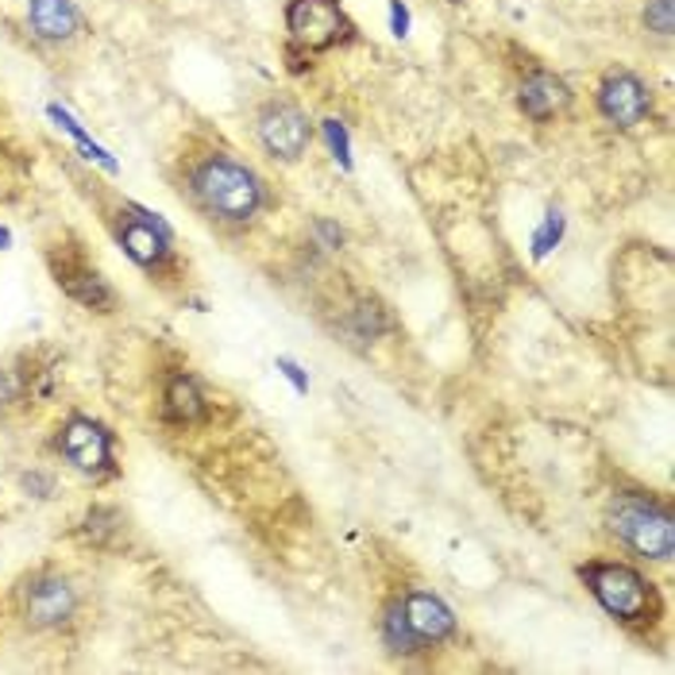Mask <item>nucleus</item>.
I'll return each mask as SVG.
<instances>
[{"mask_svg": "<svg viewBox=\"0 0 675 675\" xmlns=\"http://www.w3.org/2000/svg\"><path fill=\"white\" fill-rule=\"evenodd\" d=\"M580 580L587 583V591L598 598V606L609 617H617L622 625H656L664 614L661 591L653 580L637 572V567L622 564V560H591L580 567Z\"/></svg>", "mask_w": 675, "mask_h": 675, "instance_id": "1", "label": "nucleus"}, {"mask_svg": "<svg viewBox=\"0 0 675 675\" xmlns=\"http://www.w3.org/2000/svg\"><path fill=\"white\" fill-rule=\"evenodd\" d=\"M606 525L617 541L625 544L629 552L645 560H672L675 552V517L672 506H664L661 498L641 491H625L609 502L606 510Z\"/></svg>", "mask_w": 675, "mask_h": 675, "instance_id": "2", "label": "nucleus"}, {"mask_svg": "<svg viewBox=\"0 0 675 675\" xmlns=\"http://www.w3.org/2000/svg\"><path fill=\"white\" fill-rule=\"evenodd\" d=\"M193 193L209 213L224 216V221H251L263 205V182L255 178V170L224 159V154L205 159L193 170Z\"/></svg>", "mask_w": 675, "mask_h": 675, "instance_id": "3", "label": "nucleus"}, {"mask_svg": "<svg viewBox=\"0 0 675 675\" xmlns=\"http://www.w3.org/2000/svg\"><path fill=\"white\" fill-rule=\"evenodd\" d=\"M286 31L305 51H329L352 31V23H347L340 0H290Z\"/></svg>", "mask_w": 675, "mask_h": 675, "instance_id": "4", "label": "nucleus"}, {"mask_svg": "<svg viewBox=\"0 0 675 675\" xmlns=\"http://www.w3.org/2000/svg\"><path fill=\"white\" fill-rule=\"evenodd\" d=\"M78 609V595L70 587V580L54 572H39L31 575L28 583L20 587V614L31 629H59L74 617Z\"/></svg>", "mask_w": 675, "mask_h": 675, "instance_id": "5", "label": "nucleus"}, {"mask_svg": "<svg viewBox=\"0 0 675 675\" xmlns=\"http://www.w3.org/2000/svg\"><path fill=\"white\" fill-rule=\"evenodd\" d=\"M259 143L279 162H298L313 143V124L290 101H271L259 112Z\"/></svg>", "mask_w": 675, "mask_h": 675, "instance_id": "6", "label": "nucleus"}, {"mask_svg": "<svg viewBox=\"0 0 675 675\" xmlns=\"http://www.w3.org/2000/svg\"><path fill=\"white\" fill-rule=\"evenodd\" d=\"M59 452L67 455L70 467L85 471V475H101L112 467V436L89 417H70L62 425Z\"/></svg>", "mask_w": 675, "mask_h": 675, "instance_id": "7", "label": "nucleus"}, {"mask_svg": "<svg viewBox=\"0 0 675 675\" xmlns=\"http://www.w3.org/2000/svg\"><path fill=\"white\" fill-rule=\"evenodd\" d=\"M598 109L609 124L633 128L648 117L653 97H648L645 81H641L637 74H629V70H614V74H606V81L598 85Z\"/></svg>", "mask_w": 675, "mask_h": 675, "instance_id": "8", "label": "nucleus"}, {"mask_svg": "<svg viewBox=\"0 0 675 675\" xmlns=\"http://www.w3.org/2000/svg\"><path fill=\"white\" fill-rule=\"evenodd\" d=\"M397 606H402L405 622L417 633L421 645H441V641H449L455 633L452 609L436 595H429V591H410L405 598H397Z\"/></svg>", "mask_w": 675, "mask_h": 675, "instance_id": "9", "label": "nucleus"}, {"mask_svg": "<svg viewBox=\"0 0 675 675\" xmlns=\"http://www.w3.org/2000/svg\"><path fill=\"white\" fill-rule=\"evenodd\" d=\"M517 104H522L525 117L552 120L556 112H564L572 104V89H567L564 78L548 74V70H533L522 81V89H517Z\"/></svg>", "mask_w": 675, "mask_h": 675, "instance_id": "10", "label": "nucleus"}, {"mask_svg": "<svg viewBox=\"0 0 675 675\" xmlns=\"http://www.w3.org/2000/svg\"><path fill=\"white\" fill-rule=\"evenodd\" d=\"M28 20L47 43H62L78 31V12L70 0H28Z\"/></svg>", "mask_w": 675, "mask_h": 675, "instance_id": "11", "label": "nucleus"}, {"mask_svg": "<svg viewBox=\"0 0 675 675\" xmlns=\"http://www.w3.org/2000/svg\"><path fill=\"white\" fill-rule=\"evenodd\" d=\"M120 243H124L128 255H132L140 266H148V271H154V266H162L170 259L167 235H162L151 221H128V224H120Z\"/></svg>", "mask_w": 675, "mask_h": 675, "instance_id": "12", "label": "nucleus"}, {"mask_svg": "<svg viewBox=\"0 0 675 675\" xmlns=\"http://www.w3.org/2000/svg\"><path fill=\"white\" fill-rule=\"evenodd\" d=\"M59 282H62V290H67V294L74 298V301H81L85 309L109 313V309L117 305V294H112V286L97 271H85V266H67V271H59Z\"/></svg>", "mask_w": 675, "mask_h": 675, "instance_id": "13", "label": "nucleus"}, {"mask_svg": "<svg viewBox=\"0 0 675 675\" xmlns=\"http://www.w3.org/2000/svg\"><path fill=\"white\" fill-rule=\"evenodd\" d=\"M162 413L178 425H193L205 417V397H201L198 382L190 375H170L167 394H162Z\"/></svg>", "mask_w": 675, "mask_h": 675, "instance_id": "14", "label": "nucleus"}, {"mask_svg": "<svg viewBox=\"0 0 675 675\" xmlns=\"http://www.w3.org/2000/svg\"><path fill=\"white\" fill-rule=\"evenodd\" d=\"M382 637H386V645L394 648V653H417V633L410 629V622H405L402 606L397 602H390L386 606V617H382Z\"/></svg>", "mask_w": 675, "mask_h": 675, "instance_id": "15", "label": "nucleus"}, {"mask_svg": "<svg viewBox=\"0 0 675 675\" xmlns=\"http://www.w3.org/2000/svg\"><path fill=\"white\" fill-rule=\"evenodd\" d=\"M120 525H124V517H120L117 510L93 506V510L85 514V522H81V536H85L89 544H97V548H104V544H109L112 536L120 533Z\"/></svg>", "mask_w": 675, "mask_h": 675, "instance_id": "16", "label": "nucleus"}, {"mask_svg": "<svg viewBox=\"0 0 675 675\" xmlns=\"http://www.w3.org/2000/svg\"><path fill=\"white\" fill-rule=\"evenodd\" d=\"M355 329L363 332V336H382V332L390 329V316L386 309L379 305V301H360V309H355Z\"/></svg>", "mask_w": 675, "mask_h": 675, "instance_id": "17", "label": "nucleus"}, {"mask_svg": "<svg viewBox=\"0 0 675 675\" xmlns=\"http://www.w3.org/2000/svg\"><path fill=\"white\" fill-rule=\"evenodd\" d=\"M645 28L656 31V36H672V0H648Z\"/></svg>", "mask_w": 675, "mask_h": 675, "instance_id": "18", "label": "nucleus"}, {"mask_svg": "<svg viewBox=\"0 0 675 675\" xmlns=\"http://www.w3.org/2000/svg\"><path fill=\"white\" fill-rule=\"evenodd\" d=\"M23 394V382L12 375V371L0 367V410H8V405H16Z\"/></svg>", "mask_w": 675, "mask_h": 675, "instance_id": "19", "label": "nucleus"}, {"mask_svg": "<svg viewBox=\"0 0 675 675\" xmlns=\"http://www.w3.org/2000/svg\"><path fill=\"white\" fill-rule=\"evenodd\" d=\"M324 132H329V143H332V151H336V159L347 167L352 159H347V135H344V128H340L336 120H324Z\"/></svg>", "mask_w": 675, "mask_h": 675, "instance_id": "20", "label": "nucleus"}, {"mask_svg": "<svg viewBox=\"0 0 675 675\" xmlns=\"http://www.w3.org/2000/svg\"><path fill=\"white\" fill-rule=\"evenodd\" d=\"M23 486H28V491H43V498H47V494H51V478H47V475H39V471H36V475H23Z\"/></svg>", "mask_w": 675, "mask_h": 675, "instance_id": "21", "label": "nucleus"}, {"mask_svg": "<svg viewBox=\"0 0 675 675\" xmlns=\"http://www.w3.org/2000/svg\"><path fill=\"white\" fill-rule=\"evenodd\" d=\"M449 4H460V0H449Z\"/></svg>", "mask_w": 675, "mask_h": 675, "instance_id": "22", "label": "nucleus"}]
</instances>
